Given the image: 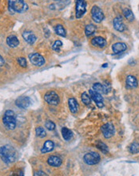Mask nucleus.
Instances as JSON below:
<instances>
[{
    "mask_svg": "<svg viewBox=\"0 0 139 176\" xmlns=\"http://www.w3.org/2000/svg\"><path fill=\"white\" fill-rule=\"evenodd\" d=\"M113 25H114V29L116 31H118L122 32L127 29L126 25H125V23L120 18H115L114 19V21H113Z\"/></svg>",
    "mask_w": 139,
    "mask_h": 176,
    "instance_id": "nucleus-13",
    "label": "nucleus"
},
{
    "mask_svg": "<svg viewBox=\"0 0 139 176\" xmlns=\"http://www.w3.org/2000/svg\"><path fill=\"white\" fill-rule=\"evenodd\" d=\"M62 138L66 141H70L72 138V137H73V133L68 128H63L62 129Z\"/></svg>",
    "mask_w": 139,
    "mask_h": 176,
    "instance_id": "nucleus-22",
    "label": "nucleus"
},
{
    "mask_svg": "<svg viewBox=\"0 0 139 176\" xmlns=\"http://www.w3.org/2000/svg\"><path fill=\"white\" fill-rule=\"evenodd\" d=\"M55 1H57V2H59V1H64V0H55Z\"/></svg>",
    "mask_w": 139,
    "mask_h": 176,
    "instance_id": "nucleus-35",
    "label": "nucleus"
},
{
    "mask_svg": "<svg viewBox=\"0 0 139 176\" xmlns=\"http://www.w3.org/2000/svg\"><path fill=\"white\" fill-rule=\"evenodd\" d=\"M87 12V2L85 0H76L75 16L77 19L81 18Z\"/></svg>",
    "mask_w": 139,
    "mask_h": 176,
    "instance_id": "nucleus-5",
    "label": "nucleus"
},
{
    "mask_svg": "<svg viewBox=\"0 0 139 176\" xmlns=\"http://www.w3.org/2000/svg\"><path fill=\"white\" fill-rule=\"evenodd\" d=\"M45 127H46V128L47 130H49V131H54V130L55 129V124L53 122L51 121H46V123H45Z\"/></svg>",
    "mask_w": 139,
    "mask_h": 176,
    "instance_id": "nucleus-31",
    "label": "nucleus"
},
{
    "mask_svg": "<svg viewBox=\"0 0 139 176\" xmlns=\"http://www.w3.org/2000/svg\"><path fill=\"white\" fill-rule=\"evenodd\" d=\"M54 147H55V143L51 141V140H46L45 142L44 145L42 146V148L41 149V152L43 154V153H47L51 152L54 150Z\"/></svg>",
    "mask_w": 139,
    "mask_h": 176,
    "instance_id": "nucleus-20",
    "label": "nucleus"
},
{
    "mask_svg": "<svg viewBox=\"0 0 139 176\" xmlns=\"http://www.w3.org/2000/svg\"><path fill=\"white\" fill-rule=\"evenodd\" d=\"M44 99L46 102L52 106H57L60 102L58 94L55 91H48L45 94Z\"/></svg>",
    "mask_w": 139,
    "mask_h": 176,
    "instance_id": "nucleus-7",
    "label": "nucleus"
},
{
    "mask_svg": "<svg viewBox=\"0 0 139 176\" xmlns=\"http://www.w3.org/2000/svg\"><path fill=\"white\" fill-rule=\"evenodd\" d=\"M2 123L5 128L8 130H14L16 128V116L15 112L13 110H6L4 114V116L2 118Z\"/></svg>",
    "mask_w": 139,
    "mask_h": 176,
    "instance_id": "nucleus-2",
    "label": "nucleus"
},
{
    "mask_svg": "<svg viewBox=\"0 0 139 176\" xmlns=\"http://www.w3.org/2000/svg\"><path fill=\"white\" fill-rule=\"evenodd\" d=\"M29 59L33 65L36 66H42L45 64L44 58L40 54L33 53L29 55Z\"/></svg>",
    "mask_w": 139,
    "mask_h": 176,
    "instance_id": "nucleus-9",
    "label": "nucleus"
},
{
    "mask_svg": "<svg viewBox=\"0 0 139 176\" xmlns=\"http://www.w3.org/2000/svg\"><path fill=\"white\" fill-rule=\"evenodd\" d=\"M55 33H56L57 34H59V35H60V36L66 37V35L65 28H64L61 24H59V25L56 26L55 28Z\"/></svg>",
    "mask_w": 139,
    "mask_h": 176,
    "instance_id": "nucleus-25",
    "label": "nucleus"
},
{
    "mask_svg": "<svg viewBox=\"0 0 139 176\" xmlns=\"http://www.w3.org/2000/svg\"><path fill=\"white\" fill-rule=\"evenodd\" d=\"M91 17H92L93 20L97 23H100L104 19V13L102 11V9L98 7V6H94L91 8Z\"/></svg>",
    "mask_w": 139,
    "mask_h": 176,
    "instance_id": "nucleus-6",
    "label": "nucleus"
},
{
    "mask_svg": "<svg viewBox=\"0 0 139 176\" xmlns=\"http://www.w3.org/2000/svg\"><path fill=\"white\" fill-rule=\"evenodd\" d=\"M6 43L9 47H17L19 45V38L15 35H10L6 38Z\"/></svg>",
    "mask_w": 139,
    "mask_h": 176,
    "instance_id": "nucleus-21",
    "label": "nucleus"
},
{
    "mask_svg": "<svg viewBox=\"0 0 139 176\" xmlns=\"http://www.w3.org/2000/svg\"><path fill=\"white\" fill-rule=\"evenodd\" d=\"M126 84H127V88H135L138 85L137 79L134 75H128L127 77Z\"/></svg>",
    "mask_w": 139,
    "mask_h": 176,
    "instance_id": "nucleus-18",
    "label": "nucleus"
},
{
    "mask_svg": "<svg viewBox=\"0 0 139 176\" xmlns=\"http://www.w3.org/2000/svg\"><path fill=\"white\" fill-rule=\"evenodd\" d=\"M96 146H97L98 148L103 153V154H105V155H106L108 151H109L107 146H106L104 142H102V141H98V142H96Z\"/></svg>",
    "mask_w": 139,
    "mask_h": 176,
    "instance_id": "nucleus-26",
    "label": "nucleus"
},
{
    "mask_svg": "<svg viewBox=\"0 0 139 176\" xmlns=\"http://www.w3.org/2000/svg\"><path fill=\"white\" fill-rule=\"evenodd\" d=\"M83 160L87 165H96L100 162L101 157L97 152H89L87 153L83 157Z\"/></svg>",
    "mask_w": 139,
    "mask_h": 176,
    "instance_id": "nucleus-4",
    "label": "nucleus"
},
{
    "mask_svg": "<svg viewBox=\"0 0 139 176\" xmlns=\"http://www.w3.org/2000/svg\"><path fill=\"white\" fill-rule=\"evenodd\" d=\"M9 10L11 12L22 13L27 9V5L23 0H8Z\"/></svg>",
    "mask_w": 139,
    "mask_h": 176,
    "instance_id": "nucleus-3",
    "label": "nucleus"
},
{
    "mask_svg": "<svg viewBox=\"0 0 139 176\" xmlns=\"http://www.w3.org/2000/svg\"><path fill=\"white\" fill-rule=\"evenodd\" d=\"M62 159L59 156H55V155H51L47 159V163L51 167H59L62 165Z\"/></svg>",
    "mask_w": 139,
    "mask_h": 176,
    "instance_id": "nucleus-12",
    "label": "nucleus"
},
{
    "mask_svg": "<svg viewBox=\"0 0 139 176\" xmlns=\"http://www.w3.org/2000/svg\"><path fill=\"white\" fill-rule=\"evenodd\" d=\"M68 105H69L70 110L71 111L73 114H76V113L78 111V109H79V106H78V103L77 102V100L74 98H70L69 100H68Z\"/></svg>",
    "mask_w": 139,
    "mask_h": 176,
    "instance_id": "nucleus-19",
    "label": "nucleus"
},
{
    "mask_svg": "<svg viewBox=\"0 0 139 176\" xmlns=\"http://www.w3.org/2000/svg\"><path fill=\"white\" fill-rule=\"evenodd\" d=\"M102 132L103 134L104 137L105 138H110L112 136H114L115 133V128L112 123H107L104 124L101 128Z\"/></svg>",
    "mask_w": 139,
    "mask_h": 176,
    "instance_id": "nucleus-8",
    "label": "nucleus"
},
{
    "mask_svg": "<svg viewBox=\"0 0 139 176\" xmlns=\"http://www.w3.org/2000/svg\"><path fill=\"white\" fill-rule=\"evenodd\" d=\"M91 44L95 47H99V48H103L106 46V40L102 37H95V38H92Z\"/></svg>",
    "mask_w": 139,
    "mask_h": 176,
    "instance_id": "nucleus-16",
    "label": "nucleus"
},
{
    "mask_svg": "<svg viewBox=\"0 0 139 176\" xmlns=\"http://www.w3.org/2000/svg\"><path fill=\"white\" fill-rule=\"evenodd\" d=\"M16 151L13 146L10 145H6L0 147V159L4 162L5 163H11L16 160L17 155Z\"/></svg>",
    "mask_w": 139,
    "mask_h": 176,
    "instance_id": "nucleus-1",
    "label": "nucleus"
},
{
    "mask_svg": "<svg viewBox=\"0 0 139 176\" xmlns=\"http://www.w3.org/2000/svg\"><path fill=\"white\" fill-rule=\"evenodd\" d=\"M23 38H24V40L27 41L30 44H33L36 41L37 38L34 35V33H32L31 31H24L23 33Z\"/></svg>",
    "mask_w": 139,
    "mask_h": 176,
    "instance_id": "nucleus-17",
    "label": "nucleus"
},
{
    "mask_svg": "<svg viewBox=\"0 0 139 176\" xmlns=\"http://www.w3.org/2000/svg\"><path fill=\"white\" fill-rule=\"evenodd\" d=\"M18 63L22 67H26L27 66V60H26L25 58L20 57L18 59Z\"/></svg>",
    "mask_w": 139,
    "mask_h": 176,
    "instance_id": "nucleus-32",
    "label": "nucleus"
},
{
    "mask_svg": "<svg viewBox=\"0 0 139 176\" xmlns=\"http://www.w3.org/2000/svg\"><path fill=\"white\" fill-rule=\"evenodd\" d=\"M34 175H46V174H45L44 172L42 171H38L36 172L35 174H34Z\"/></svg>",
    "mask_w": 139,
    "mask_h": 176,
    "instance_id": "nucleus-33",
    "label": "nucleus"
},
{
    "mask_svg": "<svg viewBox=\"0 0 139 176\" xmlns=\"http://www.w3.org/2000/svg\"><path fill=\"white\" fill-rule=\"evenodd\" d=\"M92 89L100 94H108V92L110 91V88H108L107 86L102 85V84L99 83H94V84L93 85Z\"/></svg>",
    "mask_w": 139,
    "mask_h": 176,
    "instance_id": "nucleus-15",
    "label": "nucleus"
},
{
    "mask_svg": "<svg viewBox=\"0 0 139 176\" xmlns=\"http://www.w3.org/2000/svg\"><path fill=\"white\" fill-rule=\"evenodd\" d=\"M62 46V43L60 40L55 41L54 44H53V50L55 51H60V49H61Z\"/></svg>",
    "mask_w": 139,
    "mask_h": 176,
    "instance_id": "nucleus-30",
    "label": "nucleus"
},
{
    "mask_svg": "<svg viewBox=\"0 0 139 176\" xmlns=\"http://www.w3.org/2000/svg\"><path fill=\"white\" fill-rule=\"evenodd\" d=\"M89 95L91 96V98L95 102L96 105L98 106L99 108H102L104 106L103 103V97L102 96V95L97 91H94L93 89L90 90L89 91Z\"/></svg>",
    "mask_w": 139,
    "mask_h": 176,
    "instance_id": "nucleus-10",
    "label": "nucleus"
},
{
    "mask_svg": "<svg viewBox=\"0 0 139 176\" xmlns=\"http://www.w3.org/2000/svg\"><path fill=\"white\" fill-rule=\"evenodd\" d=\"M35 132L37 136L39 137V138H44V137H46V131H45L44 128H42V127H38V128H36Z\"/></svg>",
    "mask_w": 139,
    "mask_h": 176,
    "instance_id": "nucleus-29",
    "label": "nucleus"
},
{
    "mask_svg": "<svg viewBox=\"0 0 139 176\" xmlns=\"http://www.w3.org/2000/svg\"><path fill=\"white\" fill-rule=\"evenodd\" d=\"M4 63H5L4 59H2V57L1 56V55H0V66H2V65H3Z\"/></svg>",
    "mask_w": 139,
    "mask_h": 176,
    "instance_id": "nucleus-34",
    "label": "nucleus"
},
{
    "mask_svg": "<svg viewBox=\"0 0 139 176\" xmlns=\"http://www.w3.org/2000/svg\"><path fill=\"white\" fill-rule=\"evenodd\" d=\"M30 103H31V100L29 97H27V96H21V97L18 98L15 101V105L21 109L27 108Z\"/></svg>",
    "mask_w": 139,
    "mask_h": 176,
    "instance_id": "nucleus-11",
    "label": "nucleus"
},
{
    "mask_svg": "<svg viewBox=\"0 0 139 176\" xmlns=\"http://www.w3.org/2000/svg\"><path fill=\"white\" fill-rule=\"evenodd\" d=\"M82 101L85 105L89 106L91 102V96H89V95L87 93V92H83L82 95Z\"/></svg>",
    "mask_w": 139,
    "mask_h": 176,
    "instance_id": "nucleus-27",
    "label": "nucleus"
},
{
    "mask_svg": "<svg viewBox=\"0 0 139 176\" xmlns=\"http://www.w3.org/2000/svg\"><path fill=\"white\" fill-rule=\"evenodd\" d=\"M127 49V44L124 43H121V42L114 43V44L112 46V50H113L114 54H121L122 53L123 51H126Z\"/></svg>",
    "mask_w": 139,
    "mask_h": 176,
    "instance_id": "nucleus-14",
    "label": "nucleus"
},
{
    "mask_svg": "<svg viewBox=\"0 0 139 176\" xmlns=\"http://www.w3.org/2000/svg\"><path fill=\"white\" fill-rule=\"evenodd\" d=\"M123 15L125 16V18L130 22H133L134 20V15L133 12L131 11L130 9L129 8H125L123 9Z\"/></svg>",
    "mask_w": 139,
    "mask_h": 176,
    "instance_id": "nucleus-24",
    "label": "nucleus"
},
{
    "mask_svg": "<svg viewBox=\"0 0 139 176\" xmlns=\"http://www.w3.org/2000/svg\"><path fill=\"white\" fill-rule=\"evenodd\" d=\"M130 151L132 154H137L139 153V143L137 142H134L133 143H131L130 146Z\"/></svg>",
    "mask_w": 139,
    "mask_h": 176,
    "instance_id": "nucleus-28",
    "label": "nucleus"
},
{
    "mask_svg": "<svg viewBox=\"0 0 139 176\" xmlns=\"http://www.w3.org/2000/svg\"><path fill=\"white\" fill-rule=\"evenodd\" d=\"M96 30H97V28H96V27L94 24H88V25H87L86 28H85L86 35L87 37L91 36V35H93L96 32Z\"/></svg>",
    "mask_w": 139,
    "mask_h": 176,
    "instance_id": "nucleus-23",
    "label": "nucleus"
}]
</instances>
